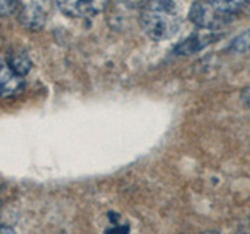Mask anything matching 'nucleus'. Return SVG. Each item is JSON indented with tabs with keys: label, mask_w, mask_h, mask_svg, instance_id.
I'll return each mask as SVG.
<instances>
[{
	"label": "nucleus",
	"mask_w": 250,
	"mask_h": 234,
	"mask_svg": "<svg viewBox=\"0 0 250 234\" xmlns=\"http://www.w3.org/2000/svg\"><path fill=\"white\" fill-rule=\"evenodd\" d=\"M19 20L25 28L28 30H41L45 23V14L39 6L36 5H28L22 6L19 11Z\"/></svg>",
	"instance_id": "5"
},
{
	"label": "nucleus",
	"mask_w": 250,
	"mask_h": 234,
	"mask_svg": "<svg viewBox=\"0 0 250 234\" xmlns=\"http://www.w3.org/2000/svg\"><path fill=\"white\" fill-rule=\"evenodd\" d=\"M128 8H143L148 0H122Z\"/></svg>",
	"instance_id": "10"
},
{
	"label": "nucleus",
	"mask_w": 250,
	"mask_h": 234,
	"mask_svg": "<svg viewBox=\"0 0 250 234\" xmlns=\"http://www.w3.org/2000/svg\"><path fill=\"white\" fill-rule=\"evenodd\" d=\"M5 61L8 62V66H10L16 74L21 75V77H25L30 69H31V59L28 57V53L22 49H13L8 53V57L5 58Z\"/></svg>",
	"instance_id": "6"
},
{
	"label": "nucleus",
	"mask_w": 250,
	"mask_h": 234,
	"mask_svg": "<svg viewBox=\"0 0 250 234\" xmlns=\"http://www.w3.org/2000/svg\"><path fill=\"white\" fill-rule=\"evenodd\" d=\"M139 23L148 38L161 42L177 35L182 25V14L174 0H148L141 8Z\"/></svg>",
	"instance_id": "1"
},
{
	"label": "nucleus",
	"mask_w": 250,
	"mask_h": 234,
	"mask_svg": "<svg viewBox=\"0 0 250 234\" xmlns=\"http://www.w3.org/2000/svg\"><path fill=\"white\" fill-rule=\"evenodd\" d=\"M189 19L202 30L208 31H214L216 28H221L229 22V19H225L224 16L214 11L207 0H197V2L192 3L189 10Z\"/></svg>",
	"instance_id": "2"
},
{
	"label": "nucleus",
	"mask_w": 250,
	"mask_h": 234,
	"mask_svg": "<svg viewBox=\"0 0 250 234\" xmlns=\"http://www.w3.org/2000/svg\"><path fill=\"white\" fill-rule=\"evenodd\" d=\"M214 11H217L225 19H231L234 14L239 13L242 8H246L250 0H207Z\"/></svg>",
	"instance_id": "7"
},
{
	"label": "nucleus",
	"mask_w": 250,
	"mask_h": 234,
	"mask_svg": "<svg viewBox=\"0 0 250 234\" xmlns=\"http://www.w3.org/2000/svg\"><path fill=\"white\" fill-rule=\"evenodd\" d=\"M205 234H217V233H205Z\"/></svg>",
	"instance_id": "13"
},
{
	"label": "nucleus",
	"mask_w": 250,
	"mask_h": 234,
	"mask_svg": "<svg viewBox=\"0 0 250 234\" xmlns=\"http://www.w3.org/2000/svg\"><path fill=\"white\" fill-rule=\"evenodd\" d=\"M106 234H128V226H113L106 230Z\"/></svg>",
	"instance_id": "11"
},
{
	"label": "nucleus",
	"mask_w": 250,
	"mask_h": 234,
	"mask_svg": "<svg viewBox=\"0 0 250 234\" xmlns=\"http://www.w3.org/2000/svg\"><path fill=\"white\" fill-rule=\"evenodd\" d=\"M62 14L70 18H92L108 6L109 0H57Z\"/></svg>",
	"instance_id": "3"
},
{
	"label": "nucleus",
	"mask_w": 250,
	"mask_h": 234,
	"mask_svg": "<svg viewBox=\"0 0 250 234\" xmlns=\"http://www.w3.org/2000/svg\"><path fill=\"white\" fill-rule=\"evenodd\" d=\"M230 50L236 52V53L250 52V30L246 31V33L239 35L236 39H234L233 44L230 45Z\"/></svg>",
	"instance_id": "9"
},
{
	"label": "nucleus",
	"mask_w": 250,
	"mask_h": 234,
	"mask_svg": "<svg viewBox=\"0 0 250 234\" xmlns=\"http://www.w3.org/2000/svg\"><path fill=\"white\" fill-rule=\"evenodd\" d=\"M25 88V80L23 77L18 75L14 70L8 66V62L0 58V97L8 98L14 97L22 92Z\"/></svg>",
	"instance_id": "4"
},
{
	"label": "nucleus",
	"mask_w": 250,
	"mask_h": 234,
	"mask_svg": "<svg viewBox=\"0 0 250 234\" xmlns=\"http://www.w3.org/2000/svg\"><path fill=\"white\" fill-rule=\"evenodd\" d=\"M0 234H16V233L10 226H0Z\"/></svg>",
	"instance_id": "12"
},
{
	"label": "nucleus",
	"mask_w": 250,
	"mask_h": 234,
	"mask_svg": "<svg viewBox=\"0 0 250 234\" xmlns=\"http://www.w3.org/2000/svg\"><path fill=\"white\" fill-rule=\"evenodd\" d=\"M21 8H22L21 0H0V18L19 14Z\"/></svg>",
	"instance_id": "8"
}]
</instances>
